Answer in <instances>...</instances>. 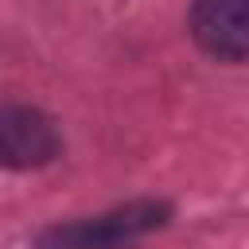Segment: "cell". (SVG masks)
<instances>
[{"mask_svg": "<svg viewBox=\"0 0 249 249\" xmlns=\"http://www.w3.org/2000/svg\"><path fill=\"white\" fill-rule=\"evenodd\" d=\"M163 218H167L163 202H128L113 214L70 222V226H58V230L43 233L39 249H113L121 241H132V237L163 226Z\"/></svg>", "mask_w": 249, "mask_h": 249, "instance_id": "cell-1", "label": "cell"}, {"mask_svg": "<svg viewBox=\"0 0 249 249\" xmlns=\"http://www.w3.org/2000/svg\"><path fill=\"white\" fill-rule=\"evenodd\" d=\"M191 35L214 58H249V0H195Z\"/></svg>", "mask_w": 249, "mask_h": 249, "instance_id": "cell-3", "label": "cell"}, {"mask_svg": "<svg viewBox=\"0 0 249 249\" xmlns=\"http://www.w3.org/2000/svg\"><path fill=\"white\" fill-rule=\"evenodd\" d=\"M58 156V128L31 105H0V167H43Z\"/></svg>", "mask_w": 249, "mask_h": 249, "instance_id": "cell-2", "label": "cell"}]
</instances>
